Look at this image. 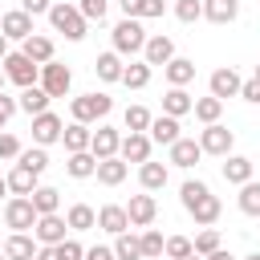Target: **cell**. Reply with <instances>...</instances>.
Instances as JSON below:
<instances>
[{
	"mask_svg": "<svg viewBox=\"0 0 260 260\" xmlns=\"http://www.w3.org/2000/svg\"><path fill=\"white\" fill-rule=\"evenodd\" d=\"M93 167H98V158H93L89 150H77V154H69V158H65L69 179H93Z\"/></svg>",
	"mask_w": 260,
	"mask_h": 260,
	"instance_id": "obj_36",
	"label": "cell"
},
{
	"mask_svg": "<svg viewBox=\"0 0 260 260\" xmlns=\"http://www.w3.org/2000/svg\"><path fill=\"white\" fill-rule=\"evenodd\" d=\"M61 130H65V122H61L53 110H45V114H32V142H37V146H49V142H57V138H61Z\"/></svg>",
	"mask_w": 260,
	"mask_h": 260,
	"instance_id": "obj_9",
	"label": "cell"
},
{
	"mask_svg": "<svg viewBox=\"0 0 260 260\" xmlns=\"http://www.w3.org/2000/svg\"><path fill=\"white\" fill-rule=\"evenodd\" d=\"M28 199H32V207H37V215H49V211L61 207V191H57V187H41V183H37V191H32Z\"/></svg>",
	"mask_w": 260,
	"mask_h": 260,
	"instance_id": "obj_37",
	"label": "cell"
},
{
	"mask_svg": "<svg viewBox=\"0 0 260 260\" xmlns=\"http://www.w3.org/2000/svg\"><path fill=\"white\" fill-rule=\"evenodd\" d=\"M114 260H142V240L130 228L114 236Z\"/></svg>",
	"mask_w": 260,
	"mask_h": 260,
	"instance_id": "obj_34",
	"label": "cell"
},
{
	"mask_svg": "<svg viewBox=\"0 0 260 260\" xmlns=\"http://www.w3.org/2000/svg\"><path fill=\"white\" fill-rule=\"evenodd\" d=\"M106 4H110V0H81L77 12H81L85 20H98V24H102V20H106Z\"/></svg>",
	"mask_w": 260,
	"mask_h": 260,
	"instance_id": "obj_47",
	"label": "cell"
},
{
	"mask_svg": "<svg viewBox=\"0 0 260 260\" xmlns=\"http://www.w3.org/2000/svg\"><path fill=\"white\" fill-rule=\"evenodd\" d=\"M150 73H154V65L130 61V65L122 69V85H126V89H146V85H150Z\"/></svg>",
	"mask_w": 260,
	"mask_h": 260,
	"instance_id": "obj_35",
	"label": "cell"
},
{
	"mask_svg": "<svg viewBox=\"0 0 260 260\" xmlns=\"http://www.w3.org/2000/svg\"><path fill=\"white\" fill-rule=\"evenodd\" d=\"M81 260H114V248H106V244H93V248H85V256Z\"/></svg>",
	"mask_w": 260,
	"mask_h": 260,
	"instance_id": "obj_53",
	"label": "cell"
},
{
	"mask_svg": "<svg viewBox=\"0 0 260 260\" xmlns=\"http://www.w3.org/2000/svg\"><path fill=\"white\" fill-rule=\"evenodd\" d=\"M32 260H61V256H57V248H53V244H41Z\"/></svg>",
	"mask_w": 260,
	"mask_h": 260,
	"instance_id": "obj_54",
	"label": "cell"
},
{
	"mask_svg": "<svg viewBox=\"0 0 260 260\" xmlns=\"http://www.w3.org/2000/svg\"><path fill=\"white\" fill-rule=\"evenodd\" d=\"M162 252H167L171 260H183V256H191L195 248H191V240H187V236H167V244H162Z\"/></svg>",
	"mask_w": 260,
	"mask_h": 260,
	"instance_id": "obj_45",
	"label": "cell"
},
{
	"mask_svg": "<svg viewBox=\"0 0 260 260\" xmlns=\"http://www.w3.org/2000/svg\"><path fill=\"white\" fill-rule=\"evenodd\" d=\"M4 57H8V37L0 32V61H4Z\"/></svg>",
	"mask_w": 260,
	"mask_h": 260,
	"instance_id": "obj_56",
	"label": "cell"
},
{
	"mask_svg": "<svg viewBox=\"0 0 260 260\" xmlns=\"http://www.w3.org/2000/svg\"><path fill=\"white\" fill-rule=\"evenodd\" d=\"M98 228H102V232H110V236L126 232V228H130V215H126V207H118V203H106V207H98Z\"/></svg>",
	"mask_w": 260,
	"mask_h": 260,
	"instance_id": "obj_21",
	"label": "cell"
},
{
	"mask_svg": "<svg viewBox=\"0 0 260 260\" xmlns=\"http://www.w3.org/2000/svg\"><path fill=\"white\" fill-rule=\"evenodd\" d=\"M167 179H171V171L162 167V162H138V183H142V191H162L167 187Z\"/></svg>",
	"mask_w": 260,
	"mask_h": 260,
	"instance_id": "obj_26",
	"label": "cell"
},
{
	"mask_svg": "<svg viewBox=\"0 0 260 260\" xmlns=\"http://www.w3.org/2000/svg\"><path fill=\"white\" fill-rule=\"evenodd\" d=\"M203 16L211 24H232L240 16V0H203Z\"/></svg>",
	"mask_w": 260,
	"mask_h": 260,
	"instance_id": "obj_27",
	"label": "cell"
},
{
	"mask_svg": "<svg viewBox=\"0 0 260 260\" xmlns=\"http://www.w3.org/2000/svg\"><path fill=\"white\" fill-rule=\"evenodd\" d=\"M49 98H65L69 93V85H73V73H69V65H61V61H45L41 65V81H37Z\"/></svg>",
	"mask_w": 260,
	"mask_h": 260,
	"instance_id": "obj_5",
	"label": "cell"
},
{
	"mask_svg": "<svg viewBox=\"0 0 260 260\" xmlns=\"http://www.w3.org/2000/svg\"><path fill=\"white\" fill-rule=\"evenodd\" d=\"M20 8H24L28 16H45V12L53 8V0H20Z\"/></svg>",
	"mask_w": 260,
	"mask_h": 260,
	"instance_id": "obj_52",
	"label": "cell"
},
{
	"mask_svg": "<svg viewBox=\"0 0 260 260\" xmlns=\"http://www.w3.org/2000/svg\"><path fill=\"white\" fill-rule=\"evenodd\" d=\"M244 260H260V252H252V256H244Z\"/></svg>",
	"mask_w": 260,
	"mask_h": 260,
	"instance_id": "obj_59",
	"label": "cell"
},
{
	"mask_svg": "<svg viewBox=\"0 0 260 260\" xmlns=\"http://www.w3.org/2000/svg\"><path fill=\"white\" fill-rule=\"evenodd\" d=\"M126 215H130V228H150V223H154V215H158L154 195H150V191H146V195H130Z\"/></svg>",
	"mask_w": 260,
	"mask_h": 260,
	"instance_id": "obj_10",
	"label": "cell"
},
{
	"mask_svg": "<svg viewBox=\"0 0 260 260\" xmlns=\"http://www.w3.org/2000/svg\"><path fill=\"white\" fill-rule=\"evenodd\" d=\"M4 195H8V183H4V179H0V199H4Z\"/></svg>",
	"mask_w": 260,
	"mask_h": 260,
	"instance_id": "obj_57",
	"label": "cell"
},
{
	"mask_svg": "<svg viewBox=\"0 0 260 260\" xmlns=\"http://www.w3.org/2000/svg\"><path fill=\"white\" fill-rule=\"evenodd\" d=\"M16 162H20V167H28L32 175H45L49 154H45V146H28V150H20V154H16Z\"/></svg>",
	"mask_w": 260,
	"mask_h": 260,
	"instance_id": "obj_41",
	"label": "cell"
},
{
	"mask_svg": "<svg viewBox=\"0 0 260 260\" xmlns=\"http://www.w3.org/2000/svg\"><path fill=\"white\" fill-rule=\"evenodd\" d=\"M126 171H130V162H126L122 154L98 158V167H93V175H98V183H102V187H118V183L126 179Z\"/></svg>",
	"mask_w": 260,
	"mask_h": 260,
	"instance_id": "obj_15",
	"label": "cell"
},
{
	"mask_svg": "<svg viewBox=\"0 0 260 260\" xmlns=\"http://www.w3.org/2000/svg\"><path fill=\"white\" fill-rule=\"evenodd\" d=\"M240 211L244 215H260V183L256 179L240 183Z\"/></svg>",
	"mask_w": 260,
	"mask_h": 260,
	"instance_id": "obj_39",
	"label": "cell"
},
{
	"mask_svg": "<svg viewBox=\"0 0 260 260\" xmlns=\"http://www.w3.org/2000/svg\"><path fill=\"white\" fill-rule=\"evenodd\" d=\"M219 211H223V203H219V195H211V191H203L195 203H187V215H191L199 228H211V223L219 219Z\"/></svg>",
	"mask_w": 260,
	"mask_h": 260,
	"instance_id": "obj_11",
	"label": "cell"
},
{
	"mask_svg": "<svg viewBox=\"0 0 260 260\" xmlns=\"http://www.w3.org/2000/svg\"><path fill=\"white\" fill-rule=\"evenodd\" d=\"M240 85H244V77L232 69V65H223V69H215L211 73V98H240Z\"/></svg>",
	"mask_w": 260,
	"mask_h": 260,
	"instance_id": "obj_13",
	"label": "cell"
},
{
	"mask_svg": "<svg viewBox=\"0 0 260 260\" xmlns=\"http://www.w3.org/2000/svg\"><path fill=\"white\" fill-rule=\"evenodd\" d=\"M240 98L252 102V106H260V77H248V81L240 85Z\"/></svg>",
	"mask_w": 260,
	"mask_h": 260,
	"instance_id": "obj_50",
	"label": "cell"
},
{
	"mask_svg": "<svg viewBox=\"0 0 260 260\" xmlns=\"http://www.w3.org/2000/svg\"><path fill=\"white\" fill-rule=\"evenodd\" d=\"M183 260H203V256H199V252H191V256H183Z\"/></svg>",
	"mask_w": 260,
	"mask_h": 260,
	"instance_id": "obj_58",
	"label": "cell"
},
{
	"mask_svg": "<svg viewBox=\"0 0 260 260\" xmlns=\"http://www.w3.org/2000/svg\"><path fill=\"white\" fill-rule=\"evenodd\" d=\"M191 106H195V98H191L183 85H171V89L162 93V114H171V118H183V114H191Z\"/></svg>",
	"mask_w": 260,
	"mask_h": 260,
	"instance_id": "obj_25",
	"label": "cell"
},
{
	"mask_svg": "<svg viewBox=\"0 0 260 260\" xmlns=\"http://www.w3.org/2000/svg\"><path fill=\"white\" fill-rule=\"evenodd\" d=\"M0 89H4V69H0Z\"/></svg>",
	"mask_w": 260,
	"mask_h": 260,
	"instance_id": "obj_60",
	"label": "cell"
},
{
	"mask_svg": "<svg viewBox=\"0 0 260 260\" xmlns=\"http://www.w3.org/2000/svg\"><path fill=\"white\" fill-rule=\"evenodd\" d=\"M118 146H122V134L114 126H98L89 134V154L93 158H110V154H118Z\"/></svg>",
	"mask_w": 260,
	"mask_h": 260,
	"instance_id": "obj_14",
	"label": "cell"
},
{
	"mask_svg": "<svg viewBox=\"0 0 260 260\" xmlns=\"http://www.w3.org/2000/svg\"><path fill=\"white\" fill-rule=\"evenodd\" d=\"M24 146H20V138L16 134H8V130H0V158H16Z\"/></svg>",
	"mask_w": 260,
	"mask_h": 260,
	"instance_id": "obj_49",
	"label": "cell"
},
{
	"mask_svg": "<svg viewBox=\"0 0 260 260\" xmlns=\"http://www.w3.org/2000/svg\"><path fill=\"white\" fill-rule=\"evenodd\" d=\"M256 77H260V65H256Z\"/></svg>",
	"mask_w": 260,
	"mask_h": 260,
	"instance_id": "obj_61",
	"label": "cell"
},
{
	"mask_svg": "<svg viewBox=\"0 0 260 260\" xmlns=\"http://www.w3.org/2000/svg\"><path fill=\"white\" fill-rule=\"evenodd\" d=\"M138 240H142V260H154V256H162V244H167V240H162V232H154V228H142V236H138Z\"/></svg>",
	"mask_w": 260,
	"mask_h": 260,
	"instance_id": "obj_42",
	"label": "cell"
},
{
	"mask_svg": "<svg viewBox=\"0 0 260 260\" xmlns=\"http://www.w3.org/2000/svg\"><path fill=\"white\" fill-rule=\"evenodd\" d=\"M199 158H203L199 138H175V142H171V162H175V167H183V171H187V167H195Z\"/></svg>",
	"mask_w": 260,
	"mask_h": 260,
	"instance_id": "obj_18",
	"label": "cell"
},
{
	"mask_svg": "<svg viewBox=\"0 0 260 260\" xmlns=\"http://www.w3.org/2000/svg\"><path fill=\"white\" fill-rule=\"evenodd\" d=\"M146 134H150V142H162V146H171L175 138H183V134H179V118H171V114H158V118H150Z\"/></svg>",
	"mask_w": 260,
	"mask_h": 260,
	"instance_id": "obj_19",
	"label": "cell"
},
{
	"mask_svg": "<svg viewBox=\"0 0 260 260\" xmlns=\"http://www.w3.org/2000/svg\"><path fill=\"white\" fill-rule=\"evenodd\" d=\"M118 8L134 20H154V16L167 12V0H118Z\"/></svg>",
	"mask_w": 260,
	"mask_h": 260,
	"instance_id": "obj_23",
	"label": "cell"
},
{
	"mask_svg": "<svg viewBox=\"0 0 260 260\" xmlns=\"http://www.w3.org/2000/svg\"><path fill=\"white\" fill-rule=\"evenodd\" d=\"M37 179H41V175H32V171H28V167H20V162L4 175V183H8V191H12V195H32V191H37Z\"/></svg>",
	"mask_w": 260,
	"mask_h": 260,
	"instance_id": "obj_30",
	"label": "cell"
},
{
	"mask_svg": "<svg viewBox=\"0 0 260 260\" xmlns=\"http://www.w3.org/2000/svg\"><path fill=\"white\" fill-rule=\"evenodd\" d=\"M203 191H211V187H207V183H203V179H187V183H183V187H179V203H183V207H187V203H195V199H199V195H203Z\"/></svg>",
	"mask_w": 260,
	"mask_h": 260,
	"instance_id": "obj_46",
	"label": "cell"
},
{
	"mask_svg": "<svg viewBox=\"0 0 260 260\" xmlns=\"http://www.w3.org/2000/svg\"><path fill=\"white\" fill-rule=\"evenodd\" d=\"M0 65H4V77H8L12 85H20V89L41 81V65H37V61H28L24 53H8Z\"/></svg>",
	"mask_w": 260,
	"mask_h": 260,
	"instance_id": "obj_4",
	"label": "cell"
},
{
	"mask_svg": "<svg viewBox=\"0 0 260 260\" xmlns=\"http://www.w3.org/2000/svg\"><path fill=\"white\" fill-rule=\"evenodd\" d=\"M191 114H195L203 126H207V122H219V114H223V102H219V98H211V93H207V98H195Z\"/></svg>",
	"mask_w": 260,
	"mask_h": 260,
	"instance_id": "obj_38",
	"label": "cell"
},
{
	"mask_svg": "<svg viewBox=\"0 0 260 260\" xmlns=\"http://www.w3.org/2000/svg\"><path fill=\"white\" fill-rule=\"evenodd\" d=\"M191 248H195L199 256H207V252H215V248H219V232H215V228H203V232H199V236L191 240Z\"/></svg>",
	"mask_w": 260,
	"mask_h": 260,
	"instance_id": "obj_44",
	"label": "cell"
},
{
	"mask_svg": "<svg viewBox=\"0 0 260 260\" xmlns=\"http://www.w3.org/2000/svg\"><path fill=\"white\" fill-rule=\"evenodd\" d=\"M0 32H4L8 41H24V37H32L37 28H32V16H28L24 8H12V12L0 16Z\"/></svg>",
	"mask_w": 260,
	"mask_h": 260,
	"instance_id": "obj_12",
	"label": "cell"
},
{
	"mask_svg": "<svg viewBox=\"0 0 260 260\" xmlns=\"http://www.w3.org/2000/svg\"><path fill=\"white\" fill-rule=\"evenodd\" d=\"M65 223H69V232H89V228H98V211L89 203H73L65 211Z\"/></svg>",
	"mask_w": 260,
	"mask_h": 260,
	"instance_id": "obj_33",
	"label": "cell"
},
{
	"mask_svg": "<svg viewBox=\"0 0 260 260\" xmlns=\"http://www.w3.org/2000/svg\"><path fill=\"white\" fill-rule=\"evenodd\" d=\"M150 146H154L150 134H134V130H130V134H122L118 154H122L126 162H146V158H150Z\"/></svg>",
	"mask_w": 260,
	"mask_h": 260,
	"instance_id": "obj_16",
	"label": "cell"
},
{
	"mask_svg": "<svg viewBox=\"0 0 260 260\" xmlns=\"http://www.w3.org/2000/svg\"><path fill=\"white\" fill-rule=\"evenodd\" d=\"M175 16H179L183 24H195V20L203 16V0H175Z\"/></svg>",
	"mask_w": 260,
	"mask_h": 260,
	"instance_id": "obj_43",
	"label": "cell"
},
{
	"mask_svg": "<svg viewBox=\"0 0 260 260\" xmlns=\"http://www.w3.org/2000/svg\"><path fill=\"white\" fill-rule=\"evenodd\" d=\"M37 248H41V244H37L28 232H12V236L4 240V256H8V260H32Z\"/></svg>",
	"mask_w": 260,
	"mask_h": 260,
	"instance_id": "obj_22",
	"label": "cell"
},
{
	"mask_svg": "<svg viewBox=\"0 0 260 260\" xmlns=\"http://www.w3.org/2000/svg\"><path fill=\"white\" fill-rule=\"evenodd\" d=\"M53 248H57V256H61V260H81V256H85V248H81L77 240H69V236H65L61 244H53Z\"/></svg>",
	"mask_w": 260,
	"mask_h": 260,
	"instance_id": "obj_48",
	"label": "cell"
},
{
	"mask_svg": "<svg viewBox=\"0 0 260 260\" xmlns=\"http://www.w3.org/2000/svg\"><path fill=\"white\" fill-rule=\"evenodd\" d=\"M45 16H49L53 32H61L65 41H81V37H85V28H89V20H85V16H81L73 4H65V0H61V4H53Z\"/></svg>",
	"mask_w": 260,
	"mask_h": 260,
	"instance_id": "obj_1",
	"label": "cell"
},
{
	"mask_svg": "<svg viewBox=\"0 0 260 260\" xmlns=\"http://www.w3.org/2000/svg\"><path fill=\"white\" fill-rule=\"evenodd\" d=\"M114 110V98L110 93H81V98H73L69 102V114H73V122H102L106 114Z\"/></svg>",
	"mask_w": 260,
	"mask_h": 260,
	"instance_id": "obj_3",
	"label": "cell"
},
{
	"mask_svg": "<svg viewBox=\"0 0 260 260\" xmlns=\"http://www.w3.org/2000/svg\"><path fill=\"white\" fill-rule=\"evenodd\" d=\"M49 102H53V98H49L41 85H24V89H20V98H16V106H20L28 118H32V114H45V110H49Z\"/></svg>",
	"mask_w": 260,
	"mask_h": 260,
	"instance_id": "obj_29",
	"label": "cell"
},
{
	"mask_svg": "<svg viewBox=\"0 0 260 260\" xmlns=\"http://www.w3.org/2000/svg\"><path fill=\"white\" fill-rule=\"evenodd\" d=\"M150 110L146 106H126V114H122V122H126V130H134V134H146V126H150Z\"/></svg>",
	"mask_w": 260,
	"mask_h": 260,
	"instance_id": "obj_40",
	"label": "cell"
},
{
	"mask_svg": "<svg viewBox=\"0 0 260 260\" xmlns=\"http://www.w3.org/2000/svg\"><path fill=\"white\" fill-rule=\"evenodd\" d=\"M4 223H8L12 232H32V223H37L32 199H28V195H12V199L4 203Z\"/></svg>",
	"mask_w": 260,
	"mask_h": 260,
	"instance_id": "obj_7",
	"label": "cell"
},
{
	"mask_svg": "<svg viewBox=\"0 0 260 260\" xmlns=\"http://www.w3.org/2000/svg\"><path fill=\"white\" fill-rule=\"evenodd\" d=\"M0 260H8V256H4V252H0Z\"/></svg>",
	"mask_w": 260,
	"mask_h": 260,
	"instance_id": "obj_62",
	"label": "cell"
},
{
	"mask_svg": "<svg viewBox=\"0 0 260 260\" xmlns=\"http://www.w3.org/2000/svg\"><path fill=\"white\" fill-rule=\"evenodd\" d=\"M65 232H69V223H65V215H57V211L37 215V223H32V240H37V244H61Z\"/></svg>",
	"mask_w": 260,
	"mask_h": 260,
	"instance_id": "obj_8",
	"label": "cell"
},
{
	"mask_svg": "<svg viewBox=\"0 0 260 260\" xmlns=\"http://www.w3.org/2000/svg\"><path fill=\"white\" fill-rule=\"evenodd\" d=\"M122 69H126L122 65V53H114V49L110 53H98V61H93V73L102 81H122Z\"/></svg>",
	"mask_w": 260,
	"mask_h": 260,
	"instance_id": "obj_31",
	"label": "cell"
},
{
	"mask_svg": "<svg viewBox=\"0 0 260 260\" xmlns=\"http://www.w3.org/2000/svg\"><path fill=\"white\" fill-rule=\"evenodd\" d=\"M89 134H93V130H89L85 122H69V126L61 130V142H65L69 154H77V150H89Z\"/></svg>",
	"mask_w": 260,
	"mask_h": 260,
	"instance_id": "obj_32",
	"label": "cell"
},
{
	"mask_svg": "<svg viewBox=\"0 0 260 260\" xmlns=\"http://www.w3.org/2000/svg\"><path fill=\"white\" fill-rule=\"evenodd\" d=\"M252 171H256V162H252V158H244V154H223V179H228L232 187L248 183V179H252Z\"/></svg>",
	"mask_w": 260,
	"mask_h": 260,
	"instance_id": "obj_20",
	"label": "cell"
},
{
	"mask_svg": "<svg viewBox=\"0 0 260 260\" xmlns=\"http://www.w3.org/2000/svg\"><path fill=\"white\" fill-rule=\"evenodd\" d=\"M20 53H24L28 61L45 65V61H53V41H49L45 32H32V37H24V41H20Z\"/></svg>",
	"mask_w": 260,
	"mask_h": 260,
	"instance_id": "obj_24",
	"label": "cell"
},
{
	"mask_svg": "<svg viewBox=\"0 0 260 260\" xmlns=\"http://www.w3.org/2000/svg\"><path fill=\"white\" fill-rule=\"evenodd\" d=\"M203 260H236V256H232V252H228V248H215V252H207V256H203Z\"/></svg>",
	"mask_w": 260,
	"mask_h": 260,
	"instance_id": "obj_55",
	"label": "cell"
},
{
	"mask_svg": "<svg viewBox=\"0 0 260 260\" xmlns=\"http://www.w3.org/2000/svg\"><path fill=\"white\" fill-rule=\"evenodd\" d=\"M199 146H203V154H215V158H223V154H232V146H236V134H232L228 126H219V122H207V126L199 130Z\"/></svg>",
	"mask_w": 260,
	"mask_h": 260,
	"instance_id": "obj_6",
	"label": "cell"
},
{
	"mask_svg": "<svg viewBox=\"0 0 260 260\" xmlns=\"http://www.w3.org/2000/svg\"><path fill=\"white\" fill-rule=\"evenodd\" d=\"M171 57H175V41L171 37H162V32L158 37H146V45H142V61L146 65H167Z\"/></svg>",
	"mask_w": 260,
	"mask_h": 260,
	"instance_id": "obj_17",
	"label": "cell"
},
{
	"mask_svg": "<svg viewBox=\"0 0 260 260\" xmlns=\"http://www.w3.org/2000/svg\"><path fill=\"white\" fill-rule=\"evenodd\" d=\"M162 77H167L171 85H187V81H195V61H191V57H171V61L162 65Z\"/></svg>",
	"mask_w": 260,
	"mask_h": 260,
	"instance_id": "obj_28",
	"label": "cell"
},
{
	"mask_svg": "<svg viewBox=\"0 0 260 260\" xmlns=\"http://www.w3.org/2000/svg\"><path fill=\"white\" fill-rule=\"evenodd\" d=\"M110 37H114V53H122V57H134V53H142V45H146V28H142V20H134V16L118 20Z\"/></svg>",
	"mask_w": 260,
	"mask_h": 260,
	"instance_id": "obj_2",
	"label": "cell"
},
{
	"mask_svg": "<svg viewBox=\"0 0 260 260\" xmlns=\"http://www.w3.org/2000/svg\"><path fill=\"white\" fill-rule=\"evenodd\" d=\"M16 110H20V106H16V98H8V93H4V89H0V130H4V126H8V118H12V114H16Z\"/></svg>",
	"mask_w": 260,
	"mask_h": 260,
	"instance_id": "obj_51",
	"label": "cell"
}]
</instances>
